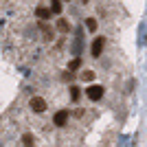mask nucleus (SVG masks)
<instances>
[{
	"mask_svg": "<svg viewBox=\"0 0 147 147\" xmlns=\"http://www.w3.org/2000/svg\"><path fill=\"white\" fill-rule=\"evenodd\" d=\"M29 108L33 112H37V114H42V112H46V101H44L42 97H31V101H29Z\"/></svg>",
	"mask_w": 147,
	"mask_h": 147,
	"instance_id": "1",
	"label": "nucleus"
},
{
	"mask_svg": "<svg viewBox=\"0 0 147 147\" xmlns=\"http://www.w3.org/2000/svg\"><path fill=\"white\" fill-rule=\"evenodd\" d=\"M86 97L92 99V101H99V99L103 97V86H90V88H86Z\"/></svg>",
	"mask_w": 147,
	"mask_h": 147,
	"instance_id": "2",
	"label": "nucleus"
},
{
	"mask_svg": "<svg viewBox=\"0 0 147 147\" xmlns=\"http://www.w3.org/2000/svg\"><path fill=\"white\" fill-rule=\"evenodd\" d=\"M103 37H94V40H92V46H90V55L92 57H99L101 55V51H103Z\"/></svg>",
	"mask_w": 147,
	"mask_h": 147,
	"instance_id": "3",
	"label": "nucleus"
},
{
	"mask_svg": "<svg viewBox=\"0 0 147 147\" xmlns=\"http://www.w3.org/2000/svg\"><path fill=\"white\" fill-rule=\"evenodd\" d=\"M53 123H55V127H64L68 123V110H59L55 112V117H53Z\"/></svg>",
	"mask_w": 147,
	"mask_h": 147,
	"instance_id": "4",
	"label": "nucleus"
},
{
	"mask_svg": "<svg viewBox=\"0 0 147 147\" xmlns=\"http://www.w3.org/2000/svg\"><path fill=\"white\" fill-rule=\"evenodd\" d=\"M51 13H53V11H51L49 7H37V9H35V16L42 20V22H44V20H51Z\"/></svg>",
	"mask_w": 147,
	"mask_h": 147,
	"instance_id": "5",
	"label": "nucleus"
},
{
	"mask_svg": "<svg viewBox=\"0 0 147 147\" xmlns=\"http://www.w3.org/2000/svg\"><path fill=\"white\" fill-rule=\"evenodd\" d=\"M33 145H35V138H33L31 132H26V134L22 136V147H33Z\"/></svg>",
	"mask_w": 147,
	"mask_h": 147,
	"instance_id": "6",
	"label": "nucleus"
},
{
	"mask_svg": "<svg viewBox=\"0 0 147 147\" xmlns=\"http://www.w3.org/2000/svg\"><path fill=\"white\" fill-rule=\"evenodd\" d=\"M68 29H70V24H68L66 20H57V31H61V33H68Z\"/></svg>",
	"mask_w": 147,
	"mask_h": 147,
	"instance_id": "7",
	"label": "nucleus"
},
{
	"mask_svg": "<svg viewBox=\"0 0 147 147\" xmlns=\"http://www.w3.org/2000/svg\"><path fill=\"white\" fill-rule=\"evenodd\" d=\"M51 11L53 13H61V0H51Z\"/></svg>",
	"mask_w": 147,
	"mask_h": 147,
	"instance_id": "8",
	"label": "nucleus"
},
{
	"mask_svg": "<svg viewBox=\"0 0 147 147\" xmlns=\"http://www.w3.org/2000/svg\"><path fill=\"white\" fill-rule=\"evenodd\" d=\"M81 79L84 81H92L94 79V73H92V70H84V73H81Z\"/></svg>",
	"mask_w": 147,
	"mask_h": 147,
	"instance_id": "9",
	"label": "nucleus"
},
{
	"mask_svg": "<svg viewBox=\"0 0 147 147\" xmlns=\"http://www.w3.org/2000/svg\"><path fill=\"white\" fill-rule=\"evenodd\" d=\"M86 26H88V31H97V20H94V18H88L86 20Z\"/></svg>",
	"mask_w": 147,
	"mask_h": 147,
	"instance_id": "10",
	"label": "nucleus"
},
{
	"mask_svg": "<svg viewBox=\"0 0 147 147\" xmlns=\"http://www.w3.org/2000/svg\"><path fill=\"white\" fill-rule=\"evenodd\" d=\"M79 66H81V59H79V57H75V59L68 64V68H70V70H77Z\"/></svg>",
	"mask_w": 147,
	"mask_h": 147,
	"instance_id": "11",
	"label": "nucleus"
},
{
	"mask_svg": "<svg viewBox=\"0 0 147 147\" xmlns=\"http://www.w3.org/2000/svg\"><path fill=\"white\" fill-rule=\"evenodd\" d=\"M79 88H77V86H73V88H70V99H75V101H77V99H79Z\"/></svg>",
	"mask_w": 147,
	"mask_h": 147,
	"instance_id": "12",
	"label": "nucleus"
}]
</instances>
